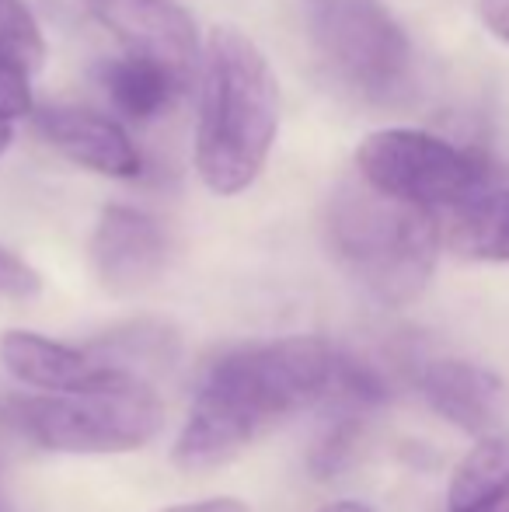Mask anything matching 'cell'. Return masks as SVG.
<instances>
[{"label":"cell","instance_id":"5bb4252c","mask_svg":"<svg viewBox=\"0 0 509 512\" xmlns=\"http://www.w3.org/2000/svg\"><path fill=\"white\" fill-rule=\"evenodd\" d=\"M447 241L464 258L509 262V189H492L471 206L457 209Z\"/></svg>","mask_w":509,"mask_h":512},{"label":"cell","instance_id":"44dd1931","mask_svg":"<svg viewBox=\"0 0 509 512\" xmlns=\"http://www.w3.org/2000/svg\"><path fill=\"white\" fill-rule=\"evenodd\" d=\"M11 119H4V115H0V157H4V150L11 147Z\"/></svg>","mask_w":509,"mask_h":512},{"label":"cell","instance_id":"7a4b0ae2","mask_svg":"<svg viewBox=\"0 0 509 512\" xmlns=\"http://www.w3.org/2000/svg\"><path fill=\"white\" fill-rule=\"evenodd\" d=\"M276 129L279 91L265 56L238 28L210 32L196 129V168L206 189L245 192L265 168Z\"/></svg>","mask_w":509,"mask_h":512},{"label":"cell","instance_id":"ffe728a7","mask_svg":"<svg viewBox=\"0 0 509 512\" xmlns=\"http://www.w3.org/2000/svg\"><path fill=\"white\" fill-rule=\"evenodd\" d=\"M318 512H374V509L363 506V502H332V506H325Z\"/></svg>","mask_w":509,"mask_h":512},{"label":"cell","instance_id":"2e32d148","mask_svg":"<svg viewBox=\"0 0 509 512\" xmlns=\"http://www.w3.org/2000/svg\"><path fill=\"white\" fill-rule=\"evenodd\" d=\"M356 443H360V422H356V418H339V422L321 436V443L314 446L311 471L318 474V478H335V474L349 467V460H353V453H356Z\"/></svg>","mask_w":509,"mask_h":512},{"label":"cell","instance_id":"52a82bcc","mask_svg":"<svg viewBox=\"0 0 509 512\" xmlns=\"http://www.w3.org/2000/svg\"><path fill=\"white\" fill-rule=\"evenodd\" d=\"M91 18L116 35L126 53L150 56L185 84L196 70V21L182 0H84Z\"/></svg>","mask_w":509,"mask_h":512},{"label":"cell","instance_id":"3957f363","mask_svg":"<svg viewBox=\"0 0 509 512\" xmlns=\"http://www.w3.org/2000/svg\"><path fill=\"white\" fill-rule=\"evenodd\" d=\"M443 230L433 209L394 199L367 178L342 182L328 203V244L346 272L384 304H408L436 269Z\"/></svg>","mask_w":509,"mask_h":512},{"label":"cell","instance_id":"d6986e66","mask_svg":"<svg viewBox=\"0 0 509 512\" xmlns=\"http://www.w3.org/2000/svg\"><path fill=\"white\" fill-rule=\"evenodd\" d=\"M164 512H248V506L238 499H210V502H189V506H171Z\"/></svg>","mask_w":509,"mask_h":512},{"label":"cell","instance_id":"277c9868","mask_svg":"<svg viewBox=\"0 0 509 512\" xmlns=\"http://www.w3.org/2000/svg\"><path fill=\"white\" fill-rule=\"evenodd\" d=\"M11 418L56 453H129L147 446L164 422V405L143 380L14 401Z\"/></svg>","mask_w":509,"mask_h":512},{"label":"cell","instance_id":"ba28073f","mask_svg":"<svg viewBox=\"0 0 509 512\" xmlns=\"http://www.w3.org/2000/svg\"><path fill=\"white\" fill-rule=\"evenodd\" d=\"M168 241L157 220L129 206H109L91 237V262L102 286L116 297L147 290L164 269Z\"/></svg>","mask_w":509,"mask_h":512},{"label":"cell","instance_id":"4fadbf2b","mask_svg":"<svg viewBox=\"0 0 509 512\" xmlns=\"http://www.w3.org/2000/svg\"><path fill=\"white\" fill-rule=\"evenodd\" d=\"M450 512H509V439L485 436L457 464L447 492Z\"/></svg>","mask_w":509,"mask_h":512},{"label":"cell","instance_id":"9a60e30c","mask_svg":"<svg viewBox=\"0 0 509 512\" xmlns=\"http://www.w3.org/2000/svg\"><path fill=\"white\" fill-rule=\"evenodd\" d=\"M46 60V42L32 11L21 0H0V67L14 74H39Z\"/></svg>","mask_w":509,"mask_h":512},{"label":"cell","instance_id":"6da1fadb","mask_svg":"<svg viewBox=\"0 0 509 512\" xmlns=\"http://www.w3.org/2000/svg\"><path fill=\"white\" fill-rule=\"evenodd\" d=\"M335 356L339 352L321 338L293 335L213 359L175 443V464L203 471L238 457L269 425L325 398Z\"/></svg>","mask_w":509,"mask_h":512},{"label":"cell","instance_id":"ac0fdd59","mask_svg":"<svg viewBox=\"0 0 509 512\" xmlns=\"http://www.w3.org/2000/svg\"><path fill=\"white\" fill-rule=\"evenodd\" d=\"M478 14L496 39L509 42V0H478Z\"/></svg>","mask_w":509,"mask_h":512},{"label":"cell","instance_id":"8992f818","mask_svg":"<svg viewBox=\"0 0 509 512\" xmlns=\"http://www.w3.org/2000/svg\"><path fill=\"white\" fill-rule=\"evenodd\" d=\"M314 39L332 74L367 98H391L405 84L412 46L377 0H314Z\"/></svg>","mask_w":509,"mask_h":512},{"label":"cell","instance_id":"5b68a950","mask_svg":"<svg viewBox=\"0 0 509 512\" xmlns=\"http://www.w3.org/2000/svg\"><path fill=\"white\" fill-rule=\"evenodd\" d=\"M356 168L374 189L433 213L471 206L496 189L489 157L440 140L422 129H377L356 150Z\"/></svg>","mask_w":509,"mask_h":512},{"label":"cell","instance_id":"9c48e42d","mask_svg":"<svg viewBox=\"0 0 509 512\" xmlns=\"http://www.w3.org/2000/svg\"><path fill=\"white\" fill-rule=\"evenodd\" d=\"M0 363L18 380L42 387L49 394L91 391V387L119 384V380H140L112 363L98 345L74 349V345L53 342V338L32 335V331H7L0 338Z\"/></svg>","mask_w":509,"mask_h":512},{"label":"cell","instance_id":"7c38bea8","mask_svg":"<svg viewBox=\"0 0 509 512\" xmlns=\"http://www.w3.org/2000/svg\"><path fill=\"white\" fill-rule=\"evenodd\" d=\"M98 81H102L109 102L133 122H147L154 115H161L164 108L189 88L175 70L136 53L105 60L102 70H98Z\"/></svg>","mask_w":509,"mask_h":512},{"label":"cell","instance_id":"30bf717a","mask_svg":"<svg viewBox=\"0 0 509 512\" xmlns=\"http://www.w3.org/2000/svg\"><path fill=\"white\" fill-rule=\"evenodd\" d=\"M429 408L468 436H503L509 425V387L492 370L464 359H436L422 370Z\"/></svg>","mask_w":509,"mask_h":512},{"label":"cell","instance_id":"8fae6325","mask_svg":"<svg viewBox=\"0 0 509 512\" xmlns=\"http://www.w3.org/2000/svg\"><path fill=\"white\" fill-rule=\"evenodd\" d=\"M42 140L60 150L67 161L109 178H136L140 175V154L133 140L116 119L91 108L77 105H53L35 115Z\"/></svg>","mask_w":509,"mask_h":512},{"label":"cell","instance_id":"e0dca14e","mask_svg":"<svg viewBox=\"0 0 509 512\" xmlns=\"http://www.w3.org/2000/svg\"><path fill=\"white\" fill-rule=\"evenodd\" d=\"M0 293H7V297H32V293H39V276L4 248H0Z\"/></svg>","mask_w":509,"mask_h":512}]
</instances>
